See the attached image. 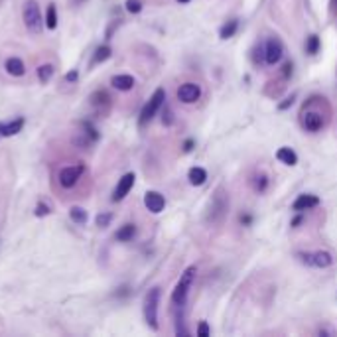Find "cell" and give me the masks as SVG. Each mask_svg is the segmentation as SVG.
<instances>
[{
  "instance_id": "cell-1",
  "label": "cell",
  "mask_w": 337,
  "mask_h": 337,
  "mask_svg": "<svg viewBox=\"0 0 337 337\" xmlns=\"http://www.w3.org/2000/svg\"><path fill=\"white\" fill-rule=\"evenodd\" d=\"M195 274H197V268L195 266H187L179 278V282L175 284L173 292H171V304L173 308H183L185 306V300H187V294H189V288L195 280Z\"/></svg>"
},
{
  "instance_id": "cell-2",
  "label": "cell",
  "mask_w": 337,
  "mask_h": 337,
  "mask_svg": "<svg viewBox=\"0 0 337 337\" xmlns=\"http://www.w3.org/2000/svg\"><path fill=\"white\" fill-rule=\"evenodd\" d=\"M22 16H24L26 28H28L32 34H40V32L43 30V18H42V12H40V6H38L36 0H26V2H24Z\"/></svg>"
},
{
  "instance_id": "cell-3",
  "label": "cell",
  "mask_w": 337,
  "mask_h": 337,
  "mask_svg": "<svg viewBox=\"0 0 337 337\" xmlns=\"http://www.w3.org/2000/svg\"><path fill=\"white\" fill-rule=\"evenodd\" d=\"M164 101H166V91L164 89H156L154 91V95L150 97V101L144 105V109L140 111V126H146L154 117H156V113L164 107Z\"/></svg>"
},
{
  "instance_id": "cell-4",
  "label": "cell",
  "mask_w": 337,
  "mask_h": 337,
  "mask_svg": "<svg viewBox=\"0 0 337 337\" xmlns=\"http://www.w3.org/2000/svg\"><path fill=\"white\" fill-rule=\"evenodd\" d=\"M158 304H160V288L148 290L144 298V320L152 330H158Z\"/></svg>"
},
{
  "instance_id": "cell-5",
  "label": "cell",
  "mask_w": 337,
  "mask_h": 337,
  "mask_svg": "<svg viewBox=\"0 0 337 337\" xmlns=\"http://www.w3.org/2000/svg\"><path fill=\"white\" fill-rule=\"evenodd\" d=\"M300 125H302V128L308 130V132H318V130L324 128L326 119H324L322 113H318V111H306V109H304V111L300 113Z\"/></svg>"
},
{
  "instance_id": "cell-6",
  "label": "cell",
  "mask_w": 337,
  "mask_h": 337,
  "mask_svg": "<svg viewBox=\"0 0 337 337\" xmlns=\"http://www.w3.org/2000/svg\"><path fill=\"white\" fill-rule=\"evenodd\" d=\"M300 258H302V262H306V264H310V266H318V268H328V266L334 264V256H332V253H328V251L306 253V254L302 253Z\"/></svg>"
},
{
  "instance_id": "cell-7",
  "label": "cell",
  "mask_w": 337,
  "mask_h": 337,
  "mask_svg": "<svg viewBox=\"0 0 337 337\" xmlns=\"http://www.w3.org/2000/svg\"><path fill=\"white\" fill-rule=\"evenodd\" d=\"M282 55H284V47H282L280 40H276V38L268 40L264 45V61L268 65H276L282 59Z\"/></svg>"
},
{
  "instance_id": "cell-8",
  "label": "cell",
  "mask_w": 337,
  "mask_h": 337,
  "mask_svg": "<svg viewBox=\"0 0 337 337\" xmlns=\"http://www.w3.org/2000/svg\"><path fill=\"white\" fill-rule=\"evenodd\" d=\"M199 97H201V87L197 83H183L177 89V99L181 103H185V105H191V103L199 101Z\"/></svg>"
},
{
  "instance_id": "cell-9",
  "label": "cell",
  "mask_w": 337,
  "mask_h": 337,
  "mask_svg": "<svg viewBox=\"0 0 337 337\" xmlns=\"http://www.w3.org/2000/svg\"><path fill=\"white\" fill-rule=\"evenodd\" d=\"M83 166L79 164V166H67V168H63L59 171V183H61V187H73L75 183H77V179L83 175Z\"/></svg>"
},
{
  "instance_id": "cell-10",
  "label": "cell",
  "mask_w": 337,
  "mask_h": 337,
  "mask_svg": "<svg viewBox=\"0 0 337 337\" xmlns=\"http://www.w3.org/2000/svg\"><path fill=\"white\" fill-rule=\"evenodd\" d=\"M132 185H134V173L128 171V173H125L121 177V181H119V185H117V189L113 193V201H123L128 195V191L132 189Z\"/></svg>"
},
{
  "instance_id": "cell-11",
  "label": "cell",
  "mask_w": 337,
  "mask_h": 337,
  "mask_svg": "<svg viewBox=\"0 0 337 337\" xmlns=\"http://www.w3.org/2000/svg\"><path fill=\"white\" fill-rule=\"evenodd\" d=\"M144 205H146V209H148L150 213H162L164 207H166V199H164V195L158 193V191H148V193L144 195Z\"/></svg>"
},
{
  "instance_id": "cell-12",
  "label": "cell",
  "mask_w": 337,
  "mask_h": 337,
  "mask_svg": "<svg viewBox=\"0 0 337 337\" xmlns=\"http://www.w3.org/2000/svg\"><path fill=\"white\" fill-rule=\"evenodd\" d=\"M320 205V197L318 195H312V193H304L300 195L294 203H292V209L294 211H308V209H314Z\"/></svg>"
},
{
  "instance_id": "cell-13",
  "label": "cell",
  "mask_w": 337,
  "mask_h": 337,
  "mask_svg": "<svg viewBox=\"0 0 337 337\" xmlns=\"http://www.w3.org/2000/svg\"><path fill=\"white\" fill-rule=\"evenodd\" d=\"M111 85L119 91H130L134 87V77L132 75H115L111 79Z\"/></svg>"
},
{
  "instance_id": "cell-14",
  "label": "cell",
  "mask_w": 337,
  "mask_h": 337,
  "mask_svg": "<svg viewBox=\"0 0 337 337\" xmlns=\"http://www.w3.org/2000/svg\"><path fill=\"white\" fill-rule=\"evenodd\" d=\"M4 67H6V71H8L10 75H14V77H22V75L26 73V67H24V63H22L20 57H8Z\"/></svg>"
},
{
  "instance_id": "cell-15",
  "label": "cell",
  "mask_w": 337,
  "mask_h": 337,
  "mask_svg": "<svg viewBox=\"0 0 337 337\" xmlns=\"http://www.w3.org/2000/svg\"><path fill=\"white\" fill-rule=\"evenodd\" d=\"M276 158H278L282 164H286V166H296V164H298V156H296V152H294L292 148H280V150L276 152Z\"/></svg>"
},
{
  "instance_id": "cell-16",
  "label": "cell",
  "mask_w": 337,
  "mask_h": 337,
  "mask_svg": "<svg viewBox=\"0 0 337 337\" xmlns=\"http://www.w3.org/2000/svg\"><path fill=\"white\" fill-rule=\"evenodd\" d=\"M187 179H189L191 185H203L205 179H207V171L203 168H199V166H195V168H191L187 171Z\"/></svg>"
},
{
  "instance_id": "cell-17",
  "label": "cell",
  "mask_w": 337,
  "mask_h": 337,
  "mask_svg": "<svg viewBox=\"0 0 337 337\" xmlns=\"http://www.w3.org/2000/svg\"><path fill=\"white\" fill-rule=\"evenodd\" d=\"M22 126H24V119H16V121H12V123H6V125H2V136H14V134H18L20 130H22Z\"/></svg>"
},
{
  "instance_id": "cell-18",
  "label": "cell",
  "mask_w": 337,
  "mask_h": 337,
  "mask_svg": "<svg viewBox=\"0 0 337 337\" xmlns=\"http://www.w3.org/2000/svg\"><path fill=\"white\" fill-rule=\"evenodd\" d=\"M134 235H136V227H134L132 223L123 225V227L117 231V239H119L121 243H128V241H132V239H134Z\"/></svg>"
},
{
  "instance_id": "cell-19",
  "label": "cell",
  "mask_w": 337,
  "mask_h": 337,
  "mask_svg": "<svg viewBox=\"0 0 337 337\" xmlns=\"http://www.w3.org/2000/svg\"><path fill=\"white\" fill-rule=\"evenodd\" d=\"M253 187H254L256 193H264L266 187H268V175H266L264 171L254 173V177H253Z\"/></svg>"
},
{
  "instance_id": "cell-20",
  "label": "cell",
  "mask_w": 337,
  "mask_h": 337,
  "mask_svg": "<svg viewBox=\"0 0 337 337\" xmlns=\"http://www.w3.org/2000/svg\"><path fill=\"white\" fill-rule=\"evenodd\" d=\"M109 57H111V47H109V45H101V47H97V51H95V55H93V59H91V67H93V65L103 63V61H107Z\"/></svg>"
},
{
  "instance_id": "cell-21",
  "label": "cell",
  "mask_w": 337,
  "mask_h": 337,
  "mask_svg": "<svg viewBox=\"0 0 337 337\" xmlns=\"http://www.w3.org/2000/svg\"><path fill=\"white\" fill-rule=\"evenodd\" d=\"M237 28H239V20H229V22L221 28V32H219L221 40H229V38H233V36H235V32H237Z\"/></svg>"
},
{
  "instance_id": "cell-22",
  "label": "cell",
  "mask_w": 337,
  "mask_h": 337,
  "mask_svg": "<svg viewBox=\"0 0 337 337\" xmlns=\"http://www.w3.org/2000/svg\"><path fill=\"white\" fill-rule=\"evenodd\" d=\"M69 217H71V221L77 223V225H85V223H87V211H85L83 207H71V209H69Z\"/></svg>"
},
{
  "instance_id": "cell-23",
  "label": "cell",
  "mask_w": 337,
  "mask_h": 337,
  "mask_svg": "<svg viewBox=\"0 0 337 337\" xmlns=\"http://www.w3.org/2000/svg\"><path fill=\"white\" fill-rule=\"evenodd\" d=\"M55 26H57V10H55V4H49L45 12V28L55 30Z\"/></svg>"
},
{
  "instance_id": "cell-24",
  "label": "cell",
  "mask_w": 337,
  "mask_h": 337,
  "mask_svg": "<svg viewBox=\"0 0 337 337\" xmlns=\"http://www.w3.org/2000/svg\"><path fill=\"white\" fill-rule=\"evenodd\" d=\"M51 75H53V65L45 63V65H40L38 67V79H40V83H47L51 79Z\"/></svg>"
},
{
  "instance_id": "cell-25",
  "label": "cell",
  "mask_w": 337,
  "mask_h": 337,
  "mask_svg": "<svg viewBox=\"0 0 337 337\" xmlns=\"http://www.w3.org/2000/svg\"><path fill=\"white\" fill-rule=\"evenodd\" d=\"M306 51L310 55H316L320 51V38L316 34H312L310 38H306Z\"/></svg>"
},
{
  "instance_id": "cell-26",
  "label": "cell",
  "mask_w": 337,
  "mask_h": 337,
  "mask_svg": "<svg viewBox=\"0 0 337 337\" xmlns=\"http://www.w3.org/2000/svg\"><path fill=\"white\" fill-rule=\"evenodd\" d=\"M91 103H93L95 107L109 105V103H111V97H109L105 91H97V93H93V95H91Z\"/></svg>"
},
{
  "instance_id": "cell-27",
  "label": "cell",
  "mask_w": 337,
  "mask_h": 337,
  "mask_svg": "<svg viewBox=\"0 0 337 337\" xmlns=\"http://www.w3.org/2000/svg\"><path fill=\"white\" fill-rule=\"evenodd\" d=\"M111 221H113V215L111 213H99L97 215V227H101V229L107 227Z\"/></svg>"
},
{
  "instance_id": "cell-28",
  "label": "cell",
  "mask_w": 337,
  "mask_h": 337,
  "mask_svg": "<svg viewBox=\"0 0 337 337\" xmlns=\"http://www.w3.org/2000/svg\"><path fill=\"white\" fill-rule=\"evenodd\" d=\"M126 10L130 14H138L142 10V2L140 0H126Z\"/></svg>"
},
{
  "instance_id": "cell-29",
  "label": "cell",
  "mask_w": 337,
  "mask_h": 337,
  "mask_svg": "<svg viewBox=\"0 0 337 337\" xmlns=\"http://www.w3.org/2000/svg\"><path fill=\"white\" fill-rule=\"evenodd\" d=\"M47 213H49V205L43 203V201H40L38 207H36V215H38V217H43V215H47Z\"/></svg>"
},
{
  "instance_id": "cell-30",
  "label": "cell",
  "mask_w": 337,
  "mask_h": 337,
  "mask_svg": "<svg viewBox=\"0 0 337 337\" xmlns=\"http://www.w3.org/2000/svg\"><path fill=\"white\" fill-rule=\"evenodd\" d=\"M211 334V330H209V326L205 324V322H201L199 326H197V336L199 337H207Z\"/></svg>"
},
{
  "instance_id": "cell-31",
  "label": "cell",
  "mask_w": 337,
  "mask_h": 337,
  "mask_svg": "<svg viewBox=\"0 0 337 337\" xmlns=\"http://www.w3.org/2000/svg\"><path fill=\"white\" fill-rule=\"evenodd\" d=\"M162 123H164L166 126H169V125L173 123V115H171V111H169L168 107L164 109V117H162Z\"/></svg>"
},
{
  "instance_id": "cell-32",
  "label": "cell",
  "mask_w": 337,
  "mask_h": 337,
  "mask_svg": "<svg viewBox=\"0 0 337 337\" xmlns=\"http://www.w3.org/2000/svg\"><path fill=\"white\" fill-rule=\"evenodd\" d=\"M77 79H79V73H77V69H73V71H69V73L65 75V81H69V83H71V81H77Z\"/></svg>"
},
{
  "instance_id": "cell-33",
  "label": "cell",
  "mask_w": 337,
  "mask_h": 337,
  "mask_svg": "<svg viewBox=\"0 0 337 337\" xmlns=\"http://www.w3.org/2000/svg\"><path fill=\"white\" fill-rule=\"evenodd\" d=\"M282 73H284V77H286V79L292 75V63H290V61H288V63H284V71H282Z\"/></svg>"
},
{
  "instance_id": "cell-34",
  "label": "cell",
  "mask_w": 337,
  "mask_h": 337,
  "mask_svg": "<svg viewBox=\"0 0 337 337\" xmlns=\"http://www.w3.org/2000/svg\"><path fill=\"white\" fill-rule=\"evenodd\" d=\"M294 99H296V97H294V95H292V97H290V99H286V101H284V103H280V109H282V111H284V109H288V107H290V105H292V103H294Z\"/></svg>"
},
{
  "instance_id": "cell-35",
  "label": "cell",
  "mask_w": 337,
  "mask_h": 337,
  "mask_svg": "<svg viewBox=\"0 0 337 337\" xmlns=\"http://www.w3.org/2000/svg\"><path fill=\"white\" fill-rule=\"evenodd\" d=\"M191 148H193V140H187V142L183 144V150H185V152H189Z\"/></svg>"
},
{
  "instance_id": "cell-36",
  "label": "cell",
  "mask_w": 337,
  "mask_h": 337,
  "mask_svg": "<svg viewBox=\"0 0 337 337\" xmlns=\"http://www.w3.org/2000/svg\"><path fill=\"white\" fill-rule=\"evenodd\" d=\"M332 10L337 14V0H332Z\"/></svg>"
},
{
  "instance_id": "cell-37",
  "label": "cell",
  "mask_w": 337,
  "mask_h": 337,
  "mask_svg": "<svg viewBox=\"0 0 337 337\" xmlns=\"http://www.w3.org/2000/svg\"><path fill=\"white\" fill-rule=\"evenodd\" d=\"M179 4H187V2H191V0H177Z\"/></svg>"
},
{
  "instance_id": "cell-38",
  "label": "cell",
  "mask_w": 337,
  "mask_h": 337,
  "mask_svg": "<svg viewBox=\"0 0 337 337\" xmlns=\"http://www.w3.org/2000/svg\"><path fill=\"white\" fill-rule=\"evenodd\" d=\"M0 132H2V123H0Z\"/></svg>"
}]
</instances>
